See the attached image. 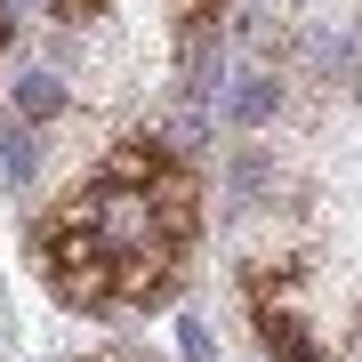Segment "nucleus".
<instances>
[{
	"instance_id": "nucleus-1",
	"label": "nucleus",
	"mask_w": 362,
	"mask_h": 362,
	"mask_svg": "<svg viewBox=\"0 0 362 362\" xmlns=\"http://www.w3.org/2000/svg\"><path fill=\"white\" fill-rule=\"evenodd\" d=\"M194 226H202L194 169L169 161L153 137H129L89 169V185L57 202V218L40 226V266H49V290L81 314L153 306L169 298L194 250Z\"/></svg>"
},
{
	"instance_id": "nucleus-2",
	"label": "nucleus",
	"mask_w": 362,
	"mask_h": 362,
	"mask_svg": "<svg viewBox=\"0 0 362 362\" xmlns=\"http://www.w3.org/2000/svg\"><path fill=\"white\" fill-rule=\"evenodd\" d=\"M250 306H258V338L274 346V362H322V338L306 330V314H298L290 298H274V266H258Z\"/></svg>"
},
{
	"instance_id": "nucleus-3",
	"label": "nucleus",
	"mask_w": 362,
	"mask_h": 362,
	"mask_svg": "<svg viewBox=\"0 0 362 362\" xmlns=\"http://www.w3.org/2000/svg\"><path fill=\"white\" fill-rule=\"evenodd\" d=\"M57 105H65V81L57 73H16V113L25 121H49Z\"/></svg>"
},
{
	"instance_id": "nucleus-4",
	"label": "nucleus",
	"mask_w": 362,
	"mask_h": 362,
	"mask_svg": "<svg viewBox=\"0 0 362 362\" xmlns=\"http://www.w3.org/2000/svg\"><path fill=\"white\" fill-rule=\"evenodd\" d=\"M266 113H274V73H250L242 89H233V121H242V129H258Z\"/></svg>"
},
{
	"instance_id": "nucleus-5",
	"label": "nucleus",
	"mask_w": 362,
	"mask_h": 362,
	"mask_svg": "<svg viewBox=\"0 0 362 362\" xmlns=\"http://www.w3.org/2000/svg\"><path fill=\"white\" fill-rule=\"evenodd\" d=\"M33 161H40V145H33L25 129H16V137H8V177L25 185V177H33Z\"/></svg>"
},
{
	"instance_id": "nucleus-6",
	"label": "nucleus",
	"mask_w": 362,
	"mask_h": 362,
	"mask_svg": "<svg viewBox=\"0 0 362 362\" xmlns=\"http://www.w3.org/2000/svg\"><path fill=\"white\" fill-rule=\"evenodd\" d=\"M177 346H185V362H209V330L194 322V314H185V322H177Z\"/></svg>"
},
{
	"instance_id": "nucleus-7",
	"label": "nucleus",
	"mask_w": 362,
	"mask_h": 362,
	"mask_svg": "<svg viewBox=\"0 0 362 362\" xmlns=\"http://www.w3.org/2000/svg\"><path fill=\"white\" fill-rule=\"evenodd\" d=\"M218 8H226V0H177V16H185L194 33H202V25H218Z\"/></svg>"
},
{
	"instance_id": "nucleus-8",
	"label": "nucleus",
	"mask_w": 362,
	"mask_h": 362,
	"mask_svg": "<svg viewBox=\"0 0 362 362\" xmlns=\"http://www.w3.org/2000/svg\"><path fill=\"white\" fill-rule=\"evenodd\" d=\"M105 0H57V16H97Z\"/></svg>"
},
{
	"instance_id": "nucleus-9",
	"label": "nucleus",
	"mask_w": 362,
	"mask_h": 362,
	"mask_svg": "<svg viewBox=\"0 0 362 362\" xmlns=\"http://www.w3.org/2000/svg\"><path fill=\"white\" fill-rule=\"evenodd\" d=\"M0 40H8V16H0Z\"/></svg>"
}]
</instances>
